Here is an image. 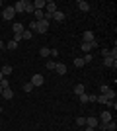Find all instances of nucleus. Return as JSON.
Returning <instances> with one entry per match:
<instances>
[{"instance_id":"nucleus-1","label":"nucleus","mask_w":117,"mask_h":131,"mask_svg":"<svg viewBox=\"0 0 117 131\" xmlns=\"http://www.w3.org/2000/svg\"><path fill=\"white\" fill-rule=\"evenodd\" d=\"M101 94H103L109 102H113V100H115V90H113V88H109L107 84H101Z\"/></svg>"},{"instance_id":"nucleus-2","label":"nucleus","mask_w":117,"mask_h":131,"mask_svg":"<svg viewBox=\"0 0 117 131\" xmlns=\"http://www.w3.org/2000/svg\"><path fill=\"white\" fill-rule=\"evenodd\" d=\"M14 16H16L14 6H4V8H2V18H4V20H8V22H10V20H14Z\"/></svg>"},{"instance_id":"nucleus-3","label":"nucleus","mask_w":117,"mask_h":131,"mask_svg":"<svg viewBox=\"0 0 117 131\" xmlns=\"http://www.w3.org/2000/svg\"><path fill=\"white\" fill-rule=\"evenodd\" d=\"M49 20H41V22H37V29H35V33H47V29H49Z\"/></svg>"},{"instance_id":"nucleus-4","label":"nucleus","mask_w":117,"mask_h":131,"mask_svg":"<svg viewBox=\"0 0 117 131\" xmlns=\"http://www.w3.org/2000/svg\"><path fill=\"white\" fill-rule=\"evenodd\" d=\"M45 14H47V16H53V14H55L57 12V2H53V0H49V2H45Z\"/></svg>"},{"instance_id":"nucleus-5","label":"nucleus","mask_w":117,"mask_h":131,"mask_svg":"<svg viewBox=\"0 0 117 131\" xmlns=\"http://www.w3.org/2000/svg\"><path fill=\"white\" fill-rule=\"evenodd\" d=\"M25 6H28V0H20V2L14 4V12H16V14H22V12H25Z\"/></svg>"},{"instance_id":"nucleus-6","label":"nucleus","mask_w":117,"mask_h":131,"mask_svg":"<svg viewBox=\"0 0 117 131\" xmlns=\"http://www.w3.org/2000/svg\"><path fill=\"white\" fill-rule=\"evenodd\" d=\"M31 84H33V86H43L45 84V77L43 74H33V77H31Z\"/></svg>"},{"instance_id":"nucleus-7","label":"nucleus","mask_w":117,"mask_h":131,"mask_svg":"<svg viewBox=\"0 0 117 131\" xmlns=\"http://www.w3.org/2000/svg\"><path fill=\"white\" fill-rule=\"evenodd\" d=\"M82 41H84V43H92V41H96L94 31H90V29H88V31H84L82 33Z\"/></svg>"},{"instance_id":"nucleus-8","label":"nucleus","mask_w":117,"mask_h":131,"mask_svg":"<svg viewBox=\"0 0 117 131\" xmlns=\"http://www.w3.org/2000/svg\"><path fill=\"white\" fill-rule=\"evenodd\" d=\"M111 119H113L111 112H107V110H106V112H101V114H100V123H109Z\"/></svg>"},{"instance_id":"nucleus-9","label":"nucleus","mask_w":117,"mask_h":131,"mask_svg":"<svg viewBox=\"0 0 117 131\" xmlns=\"http://www.w3.org/2000/svg\"><path fill=\"white\" fill-rule=\"evenodd\" d=\"M12 29H14V33H18V35H22V33L25 31V27H23L22 22H14L12 24Z\"/></svg>"},{"instance_id":"nucleus-10","label":"nucleus","mask_w":117,"mask_h":131,"mask_svg":"<svg viewBox=\"0 0 117 131\" xmlns=\"http://www.w3.org/2000/svg\"><path fill=\"white\" fill-rule=\"evenodd\" d=\"M103 67H107V69H117V59L106 57V59H103Z\"/></svg>"},{"instance_id":"nucleus-11","label":"nucleus","mask_w":117,"mask_h":131,"mask_svg":"<svg viewBox=\"0 0 117 131\" xmlns=\"http://www.w3.org/2000/svg\"><path fill=\"white\" fill-rule=\"evenodd\" d=\"M98 123H100V119H98V117H94V115H92V117H86V127H98Z\"/></svg>"},{"instance_id":"nucleus-12","label":"nucleus","mask_w":117,"mask_h":131,"mask_svg":"<svg viewBox=\"0 0 117 131\" xmlns=\"http://www.w3.org/2000/svg\"><path fill=\"white\" fill-rule=\"evenodd\" d=\"M76 6H78V10H80V12H88L90 10V4L86 2V0H78Z\"/></svg>"},{"instance_id":"nucleus-13","label":"nucleus","mask_w":117,"mask_h":131,"mask_svg":"<svg viewBox=\"0 0 117 131\" xmlns=\"http://www.w3.org/2000/svg\"><path fill=\"white\" fill-rule=\"evenodd\" d=\"M55 72L57 74H67V65H64V63H57L55 65Z\"/></svg>"},{"instance_id":"nucleus-14","label":"nucleus","mask_w":117,"mask_h":131,"mask_svg":"<svg viewBox=\"0 0 117 131\" xmlns=\"http://www.w3.org/2000/svg\"><path fill=\"white\" fill-rule=\"evenodd\" d=\"M51 20H53V22H62V20H64V14H62V12H59V10H57L55 14L51 16Z\"/></svg>"},{"instance_id":"nucleus-15","label":"nucleus","mask_w":117,"mask_h":131,"mask_svg":"<svg viewBox=\"0 0 117 131\" xmlns=\"http://www.w3.org/2000/svg\"><path fill=\"white\" fill-rule=\"evenodd\" d=\"M2 96H4V100H12V98H14L12 88H4V90H2Z\"/></svg>"},{"instance_id":"nucleus-16","label":"nucleus","mask_w":117,"mask_h":131,"mask_svg":"<svg viewBox=\"0 0 117 131\" xmlns=\"http://www.w3.org/2000/svg\"><path fill=\"white\" fill-rule=\"evenodd\" d=\"M33 16H35V22H41V20H45V12L43 10H35Z\"/></svg>"},{"instance_id":"nucleus-17","label":"nucleus","mask_w":117,"mask_h":131,"mask_svg":"<svg viewBox=\"0 0 117 131\" xmlns=\"http://www.w3.org/2000/svg\"><path fill=\"white\" fill-rule=\"evenodd\" d=\"M31 4H33L35 10H43L45 8V0H35V2H31Z\"/></svg>"},{"instance_id":"nucleus-18","label":"nucleus","mask_w":117,"mask_h":131,"mask_svg":"<svg viewBox=\"0 0 117 131\" xmlns=\"http://www.w3.org/2000/svg\"><path fill=\"white\" fill-rule=\"evenodd\" d=\"M12 71H14V69H12L10 65H4V67H2V71H0V72H2V74H4V78H6V77H8V74H12Z\"/></svg>"},{"instance_id":"nucleus-19","label":"nucleus","mask_w":117,"mask_h":131,"mask_svg":"<svg viewBox=\"0 0 117 131\" xmlns=\"http://www.w3.org/2000/svg\"><path fill=\"white\" fill-rule=\"evenodd\" d=\"M106 131H117V123L115 121H109V123H106Z\"/></svg>"},{"instance_id":"nucleus-20","label":"nucleus","mask_w":117,"mask_h":131,"mask_svg":"<svg viewBox=\"0 0 117 131\" xmlns=\"http://www.w3.org/2000/svg\"><path fill=\"white\" fill-rule=\"evenodd\" d=\"M39 55H41V57H51V49L49 47H41V49H39Z\"/></svg>"},{"instance_id":"nucleus-21","label":"nucleus","mask_w":117,"mask_h":131,"mask_svg":"<svg viewBox=\"0 0 117 131\" xmlns=\"http://www.w3.org/2000/svg\"><path fill=\"white\" fill-rule=\"evenodd\" d=\"M74 94H76V96L86 94V92H84V84H76V86H74Z\"/></svg>"},{"instance_id":"nucleus-22","label":"nucleus","mask_w":117,"mask_h":131,"mask_svg":"<svg viewBox=\"0 0 117 131\" xmlns=\"http://www.w3.org/2000/svg\"><path fill=\"white\" fill-rule=\"evenodd\" d=\"M6 49H10V51H14V49H18V43L14 41V39H10L8 43H6Z\"/></svg>"},{"instance_id":"nucleus-23","label":"nucleus","mask_w":117,"mask_h":131,"mask_svg":"<svg viewBox=\"0 0 117 131\" xmlns=\"http://www.w3.org/2000/svg\"><path fill=\"white\" fill-rule=\"evenodd\" d=\"M76 125L86 127V117H84V115H78V117H76Z\"/></svg>"},{"instance_id":"nucleus-24","label":"nucleus","mask_w":117,"mask_h":131,"mask_svg":"<svg viewBox=\"0 0 117 131\" xmlns=\"http://www.w3.org/2000/svg\"><path fill=\"white\" fill-rule=\"evenodd\" d=\"M80 49H82L84 53H90V51H92V45H90V43H84V41H82V43H80Z\"/></svg>"},{"instance_id":"nucleus-25","label":"nucleus","mask_w":117,"mask_h":131,"mask_svg":"<svg viewBox=\"0 0 117 131\" xmlns=\"http://www.w3.org/2000/svg\"><path fill=\"white\" fill-rule=\"evenodd\" d=\"M84 65H86V63H84V59H80V57H78V59H74V67H76V69H82Z\"/></svg>"},{"instance_id":"nucleus-26","label":"nucleus","mask_w":117,"mask_h":131,"mask_svg":"<svg viewBox=\"0 0 117 131\" xmlns=\"http://www.w3.org/2000/svg\"><path fill=\"white\" fill-rule=\"evenodd\" d=\"M31 37H33V31H29V29H25L22 33V39H31Z\"/></svg>"},{"instance_id":"nucleus-27","label":"nucleus","mask_w":117,"mask_h":131,"mask_svg":"<svg viewBox=\"0 0 117 131\" xmlns=\"http://www.w3.org/2000/svg\"><path fill=\"white\" fill-rule=\"evenodd\" d=\"M22 88H23V92H31V90H33V84H31V82H25Z\"/></svg>"},{"instance_id":"nucleus-28","label":"nucleus","mask_w":117,"mask_h":131,"mask_svg":"<svg viewBox=\"0 0 117 131\" xmlns=\"http://www.w3.org/2000/svg\"><path fill=\"white\" fill-rule=\"evenodd\" d=\"M96 102H100V104H107V102H109V100H107L106 96H103V94H100V96H98V98H96Z\"/></svg>"},{"instance_id":"nucleus-29","label":"nucleus","mask_w":117,"mask_h":131,"mask_svg":"<svg viewBox=\"0 0 117 131\" xmlns=\"http://www.w3.org/2000/svg\"><path fill=\"white\" fill-rule=\"evenodd\" d=\"M78 100H80L82 104H88V94H80V96H78Z\"/></svg>"},{"instance_id":"nucleus-30","label":"nucleus","mask_w":117,"mask_h":131,"mask_svg":"<svg viewBox=\"0 0 117 131\" xmlns=\"http://www.w3.org/2000/svg\"><path fill=\"white\" fill-rule=\"evenodd\" d=\"M25 12H29V14H33V12H35V8H33V4H31V2H28V6H25Z\"/></svg>"},{"instance_id":"nucleus-31","label":"nucleus","mask_w":117,"mask_h":131,"mask_svg":"<svg viewBox=\"0 0 117 131\" xmlns=\"http://www.w3.org/2000/svg\"><path fill=\"white\" fill-rule=\"evenodd\" d=\"M55 61H49V63H47V69H49V71H55Z\"/></svg>"},{"instance_id":"nucleus-32","label":"nucleus","mask_w":117,"mask_h":131,"mask_svg":"<svg viewBox=\"0 0 117 131\" xmlns=\"http://www.w3.org/2000/svg\"><path fill=\"white\" fill-rule=\"evenodd\" d=\"M0 86H2V90H4V88H10V82H8V80L4 78V80L0 82Z\"/></svg>"},{"instance_id":"nucleus-33","label":"nucleus","mask_w":117,"mask_h":131,"mask_svg":"<svg viewBox=\"0 0 117 131\" xmlns=\"http://www.w3.org/2000/svg\"><path fill=\"white\" fill-rule=\"evenodd\" d=\"M35 29H37V22L33 20V22L29 24V31H35Z\"/></svg>"},{"instance_id":"nucleus-34","label":"nucleus","mask_w":117,"mask_h":131,"mask_svg":"<svg viewBox=\"0 0 117 131\" xmlns=\"http://www.w3.org/2000/svg\"><path fill=\"white\" fill-rule=\"evenodd\" d=\"M92 61H94V57H92V55H86V57H84V63H92Z\"/></svg>"},{"instance_id":"nucleus-35","label":"nucleus","mask_w":117,"mask_h":131,"mask_svg":"<svg viewBox=\"0 0 117 131\" xmlns=\"http://www.w3.org/2000/svg\"><path fill=\"white\" fill-rule=\"evenodd\" d=\"M101 55H103V59H106V57H109V49H101Z\"/></svg>"},{"instance_id":"nucleus-36","label":"nucleus","mask_w":117,"mask_h":131,"mask_svg":"<svg viewBox=\"0 0 117 131\" xmlns=\"http://www.w3.org/2000/svg\"><path fill=\"white\" fill-rule=\"evenodd\" d=\"M12 39H14V41H16V43H18V41L22 39V35H18V33H14V37H12Z\"/></svg>"},{"instance_id":"nucleus-37","label":"nucleus","mask_w":117,"mask_h":131,"mask_svg":"<svg viewBox=\"0 0 117 131\" xmlns=\"http://www.w3.org/2000/svg\"><path fill=\"white\" fill-rule=\"evenodd\" d=\"M84 131H98V129H94V127H84Z\"/></svg>"},{"instance_id":"nucleus-38","label":"nucleus","mask_w":117,"mask_h":131,"mask_svg":"<svg viewBox=\"0 0 117 131\" xmlns=\"http://www.w3.org/2000/svg\"><path fill=\"white\" fill-rule=\"evenodd\" d=\"M2 80H4V74H2V72H0V82H2Z\"/></svg>"},{"instance_id":"nucleus-39","label":"nucleus","mask_w":117,"mask_h":131,"mask_svg":"<svg viewBox=\"0 0 117 131\" xmlns=\"http://www.w3.org/2000/svg\"><path fill=\"white\" fill-rule=\"evenodd\" d=\"M2 47H4V43H2V39H0V49H2Z\"/></svg>"},{"instance_id":"nucleus-40","label":"nucleus","mask_w":117,"mask_h":131,"mask_svg":"<svg viewBox=\"0 0 117 131\" xmlns=\"http://www.w3.org/2000/svg\"><path fill=\"white\" fill-rule=\"evenodd\" d=\"M0 96H2V86H0Z\"/></svg>"},{"instance_id":"nucleus-41","label":"nucleus","mask_w":117,"mask_h":131,"mask_svg":"<svg viewBox=\"0 0 117 131\" xmlns=\"http://www.w3.org/2000/svg\"><path fill=\"white\" fill-rule=\"evenodd\" d=\"M0 8H2V0H0Z\"/></svg>"},{"instance_id":"nucleus-42","label":"nucleus","mask_w":117,"mask_h":131,"mask_svg":"<svg viewBox=\"0 0 117 131\" xmlns=\"http://www.w3.org/2000/svg\"><path fill=\"white\" fill-rule=\"evenodd\" d=\"M0 114H2V108H0Z\"/></svg>"}]
</instances>
